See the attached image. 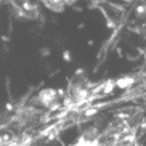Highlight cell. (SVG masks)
Masks as SVG:
<instances>
[{
  "label": "cell",
  "mask_w": 146,
  "mask_h": 146,
  "mask_svg": "<svg viewBox=\"0 0 146 146\" xmlns=\"http://www.w3.org/2000/svg\"><path fill=\"white\" fill-rule=\"evenodd\" d=\"M56 93H58V92L53 90V88H45V90H42L37 95V103L45 106V108H50L56 101V98H58Z\"/></svg>",
  "instance_id": "obj_1"
},
{
  "label": "cell",
  "mask_w": 146,
  "mask_h": 146,
  "mask_svg": "<svg viewBox=\"0 0 146 146\" xmlns=\"http://www.w3.org/2000/svg\"><path fill=\"white\" fill-rule=\"evenodd\" d=\"M133 77H120V79H117L116 82H114V85L116 87H119V88H129V87H132L133 85Z\"/></svg>",
  "instance_id": "obj_2"
},
{
  "label": "cell",
  "mask_w": 146,
  "mask_h": 146,
  "mask_svg": "<svg viewBox=\"0 0 146 146\" xmlns=\"http://www.w3.org/2000/svg\"><path fill=\"white\" fill-rule=\"evenodd\" d=\"M96 112H98V109L90 108V109H87V111H85V116H87V117H90V116H93V114H96Z\"/></svg>",
  "instance_id": "obj_3"
},
{
  "label": "cell",
  "mask_w": 146,
  "mask_h": 146,
  "mask_svg": "<svg viewBox=\"0 0 146 146\" xmlns=\"http://www.w3.org/2000/svg\"><path fill=\"white\" fill-rule=\"evenodd\" d=\"M7 140H8V137H2V135H0V146L3 145V141H7Z\"/></svg>",
  "instance_id": "obj_4"
},
{
  "label": "cell",
  "mask_w": 146,
  "mask_h": 146,
  "mask_svg": "<svg viewBox=\"0 0 146 146\" xmlns=\"http://www.w3.org/2000/svg\"><path fill=\"white\" fill-rule=\"evenodd\" d=\"M64 60H66V61H71V56H69V52H66V53H64Z\"/></svg>",
  "instance_id": "obj_5"
}]
</instances>
